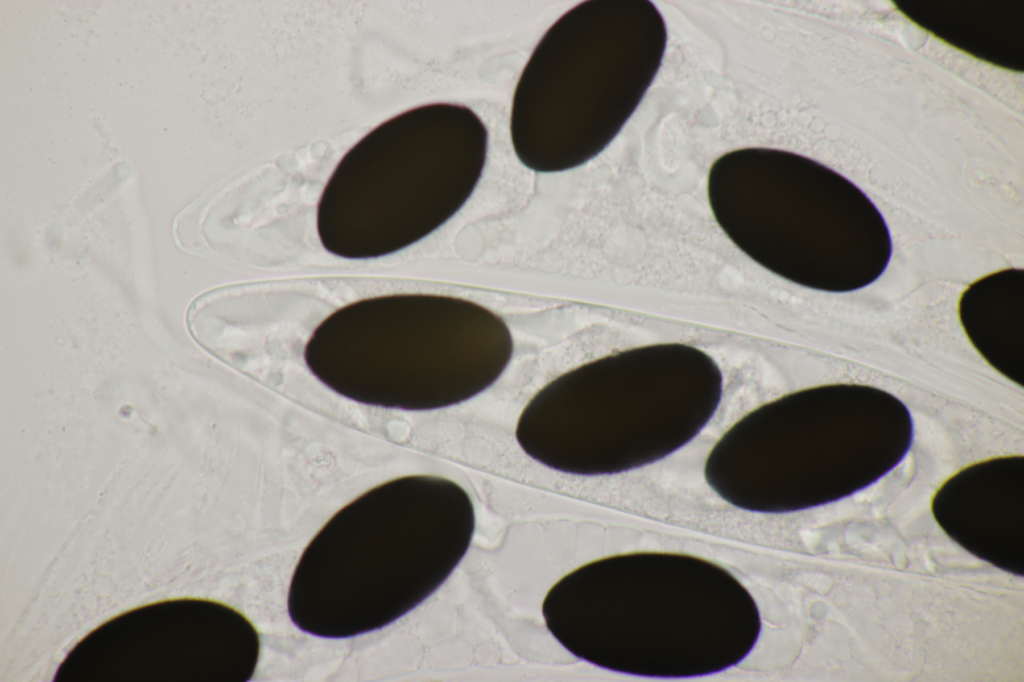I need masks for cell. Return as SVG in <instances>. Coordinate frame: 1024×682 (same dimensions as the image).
<instances>
[{
  "instance_id": "cell-1",
  "label": "cell",
  "mask_w": 1024,
  "mask_h": 682,
  "mask_svg": "<svg viewBox=\"0 0 1024 682\" xmlns=\"http://www.w3.org/2000/svg\"><path fill=\"white\" fill-rule=\"evenodd\" d=\"M474 522L470 497L445 478L405 476L366 491L338 510L304 551L373 557L298 561L287 598L291 621L321 638L382 629L422 602L407 582L436 553L432 544L471 540Z\"/></svg>"
},
{
  "instance_id": "cell-2",
  "label": "cell",
  "mask_w": 1024,
  "mask_h": 682,
  "mask_svg": "<svg viewBox=\"0 0 1024 682\" xmlns=\"http://www.w3.org/2000/svg\"><path fill=\"white\" fill-rule=\"evenodd\" d=\"M435 109L424 105L394 116L346 152L318 204L320 237L347 222H380L393 252L429 235L465 204L485 165L487 136L436 138L430 131Z\"/></svg>"
},
{
  "instance_id": "cell-3",
  "label": "cell",
  "mask_w": 1024,
  "mask_h": 682,
  "mask_svg": "<svg viewBox=\"0 0 1024 682\" xmlns=\"http://www.w3.org/2000/svg\"><path fill=\"white\" fill-rule=\"evenodd\" d=\"M757 171L732 152L714 162L708 182L714 217L747 256L806 288L843 293L874 283L892 255L888 228L832 225L802 216L779 179L772 149L749 148Z\"/></svg>"
},
{
  "instance_id": "cell-4",
  "label": "cell",
  "mask_w": 1024,
  "mask_h": 682,
  "mask_svg": "<svg viewBox=\"0 0 1024 682\" xmlns=\"http://www.w3.org/2000/svg\"><path fill=\"white\" fill-rule=\"evenodd\" d=\"M388 297L390 359L381 385L388 378L374 406L412 411L453 406L490 387L509 364L510 330L486 307L438 294Z\"/></svg>"
},
{
  "instance_id": "cell-5",
  "label": "cell",
  "mask_w": 1024,
  "mask_h": 682,
  "mask_svg": "<svg viewBox=\"0 0 1024 682\" xmlns=\"http://www.w3.org/2000/svg\"><path fill=\"white\" fill-rule=\"evenodd\" d=\"M958 316L975 350L1016 382L1024 344V270L1005 268L973 281L959 298Z\"/></svg>"
}]
</instances>
